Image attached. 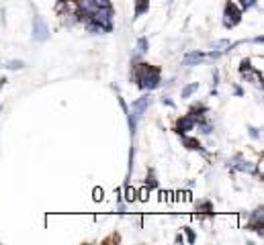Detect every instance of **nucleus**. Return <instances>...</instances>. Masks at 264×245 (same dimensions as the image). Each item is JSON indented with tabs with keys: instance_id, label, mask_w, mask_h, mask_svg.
Returning <instances> with one entry per match:
<instances>
[{
	"instance_id": "obj_19",
	"label": "nucleus",
	"mask_w": 264,
	"mask_h": 245,
	"mask_svg": "<svg viewBox=\"0 0 264 245\" xmlns=\"http://www.w3.org/2000/svg\"><path fill=\"white\" fill-rule=\"evenodd\" d=\"M185 233H187V239H189V241L192 243V241H194V233H192L191 229H185Z\"/></svg>"
},
{
	"instance_id": "obj_10",
	"label": "nucleus",
	"mask_w": 264,
	"mask_h": 245,
	"mask_svg": "<svg viewBox=\"0 0 264 245\" xmlns=\"http://www.w3.org/2000/svg\"><path fill=\"white\" fill-rule=\"evenodd\" d=\"M150 10V0H137L135 2V17H142Z\"/></svg>"
},
{
	"instance_id": "obj_13",
	"label": "nucleus",
	"mask_w": 264,
	"mask_h": 245,
	"mask_svg": "<svg viewBox=\"0 0 264 245\" xmlns=\"http://www.w3.org/2000/svg\"><path fill=\"white\" fill-rule=\"evenodd\" d=\"M234 2L240 6V10H248L252 6H256V0H234Z\"/></svg>"
},
{
	"instance_id": "obj_1",
	"label": "nucleus",
	"mask_w": 264,
	"mask_h": 245,
	"mask_svg": "<svg viewBox=\"0 0 264 245\" xmlns=\"http://www.w3.org/2000/svg\"><path fill=\"white\" fill-rule=\"evenodd\" d=\"M133 80L137 82L140 88L154 90V88L160 86V69L154 67V66H147V64H140V66H135Z\"/></svg>"
},
{
	"instance_id": "obj_6",
	"label": "nucleus",
	"mask_w": 264,
	"mask_h": 245,
	"mask_svg": "<svg viewBox=\"0 0 264 245\" xmlns=\"http://www.w3.org/2000/svg\"><path fill=\"white\" fill-rule=\"evenodd\" d=\"M240 74H242L244 80L252 82V84H260L262 82V74L254 72V66H250V62H244L242 66H240Z\"/></svg>"
},
{
	"instance_id": "obj_12",
	"label": "nucleus",
	"mask_w": 264,
	"mask_h": 245,
	"mask_svg": "<svg viewBox=\"0 0 264 245\" xmlns=\"http://www.w3.org/2000/svg\"><path fill=\"white\" fill-rule=\"evenodd\" d=\"M227 47H232V41H227V39L215 41V43L211 45V49H213V51H217V53H223V51H227Z\"/></svg>"
},
{
	"instance_id": "obj_20",
	"label": "nucleus",
	"mask_w": 264,
	"mask_h": 245,
	"mask_svg": "<svg viewBox=\"0 0 264 245\" xmlns=\"http://www.w3.org/2000/svg\"><path fill=\"white\" fill-rule=\"evenodd\" d=\"M250 137H260V133H258V129H250Z\"/></svg>"
},
{
	"instance_id": "obj_7",
	"label": "nucleus",
	"mask_w": 264,
	"mask_h": 245,
	"mask_svg": "<svg viewBox=\"0 0 264 245\" xmlns=\"http://www.w3.org/2000/svg\"><path fill=\"white\" fill-rule=\"evenodd\" d=\"M194 127H197V121L192 119L191 114H187V116H180V119L176 121V125H174V129L180 133V135H187V133H191Z\"/></svg>"
},
{
	"instance_id": "obj_18",
	"label": "nucleus",
	"mask_w": 264,
	"mask_h": 245,
	"mask_svg": "<svg viewBox=\"0 0 264 245\" xmlns=\"http://www.w3.org/2000/svg\"><path fill=\"white\" fill-rule=\"evenodd\" d=\"M95 6H111V0H95Z\"/></svg>"
},
{
	"instance_id": "obj_15",
	"label": "nucleus",
	"mask_w": 264,
	"mask_h": 245,
	"mask_svg": "<svg viewBox=\"0 0 264 245\" xmlns=\"http://www.w3.org/2000/svg\"><path fill=\"white\" fill-rule=\"evenodd\" d=\"M137 53H140V55L147 53V39L145 37H142L140 41H137Z\"/></svg>"
},
{
	"instance_id": "obj_14",
	"label": "nucleus",
	"mask_w": 264,
	"mask_h": 245,
	"mask_svg": "<svg viewBox=\"0 0 264 245\" xmlns=\"http://www.w3.org/2000/svg\"><path fill=\"white\" fill-rule=\"evenodd\" d=\"M6 67L8 69H23V67H25V62H21V60H8L6 62Z\"/></svg>"
},
{
	"instance_id": "obj_2",
	"label": "nucleus",
	"mask_w": 264,
	"mask_h": 245,
	"mask_svg": "<svg viewBox=\"0 0 264 245\" xmlns=\"http://www.w3.org/2000/svg\"><path fill=\"white\" fill-rule=\"evenodd\" d=\"M240 21H242V10H240V6L234 2V0H229L227 6H225V10H223V17H221L223 27L234 29V27H238Z\"/></svg>"
},
{
	"instance_id": "obj_11",
	"label": "nucleus",
	"mask_w": 264,
	"mask_h": 245,
	"mask_svg": "<svg viewBox=\"0 0 264 245\" xmlns=\"http://www.w3.org/2000/svg\"><path fill=\"white\" fill-rule=\"evenodd\" d=\"M197 90H199V84H197V82H192V84H189V86L182 88V92H180V98L189 100V98H191V96H192Z\"/></svg>"
},
{
	"instance_id": "obj_5",
	"label": "nucleus",
	"mask_w": 264,
	"mask_h": 245,
	"mask_svg": "<svg viewBox=\"0 0 264 245\" xmlns=\"http://www.w3.org/2000/svg\"><path fill=\"white\" fill-rule=\"evenodd\" d=\"M33 39L35 41H48L49 39V27L41 17L33 19Z\"/></svg>"
},
{
	"instance_id": "obj_3",
	"label": "nucleus",
	"mask_w": 264,
	"mask_h": 245,
	"mask_svg": "<svg viewBox=\"0 0 264 245\" xmlns=\"http://www.w3.org/2000/svg\"><path fill=\"white\" fill-rule=\"evenodd\" d=\"M90 19H93L95 22H98V25L105 29V31H111L113 29V8L111 6H98L93 10V15H90Z\"/></svg>"
},
{
	"instance_id": "obj_8",
	"label": "nucleus",
	"mask_w": 264,
	"mask_h": 245,
	"mask_svg": "<svg viewBox=\"0 0 264 245\" xmlns=\"http://www.w3.org/2000/svg\"><path fill=\"white\" fill-rule=\"evenodd\" d=\"M234 168L238 172H246V174H254L256 172V163L254 161H248L244 157H236L234 159Z\"/></svg>"
},
{
	"instance_id": "obj_4",
	"label": "nucleus",
	"mask_w": 264,
	"mask_h": 245,
	"mask_svg": "<svg viewBox=\"0 0 264 245\" xmlns=\"http://www.w3.org/2000/svg\"><path fill=\"white\" fill-rule=\"evenodd\" d=\"M152 104V96L150 94H145V96H142L140 100H135L133 104H131V112H129V123H131V131L135 133V119L137 116H142L145 111H147V107Z\"/></svg>"
},
{
	"instance_id": "obj_9",
	"label": "nucleus",
	"mask_w": 264,
	"mask_h": 245,
	"mask_svg": "<svg viewBox=\"0 0 264 245\" xmlns=\"http://www.w3.org/2000/svg\"><path fill=\"white\" fill-rule=\"evenodd\" d=\"M250 225H252V229H256L258 233H262V225H264V211H262V208H258V211L252 215Z\"/></svg>"
},
{
	"instance_id": "obj_17",
	"label": "nucleus",
	"mask_w": 264,
	"mask_h": 245,
	"mask_svg": "<svg viewBox=\"0 0 264 245\" xmlns=\"http://www.w3.org/2000/svg\"><path fill=\"white\" fill-rule=\"evenodd\" d=\"M125 194H127V196H125L127 200H135V198H137V190L135 188H127V192H125Z\"/></svg>"
},
{
	"instance_id": "obj_16",
	"label": "nucleus",
	"mask_w": 264,
	"mask_h": 245,
	"mask_svg": "<svg viewBox=\"0 0 264 245\" xmlns=\"http://www.w3.org/2000/svg\"><path fill=\"white\" fill-rule=\"evenodd\" d=\"M185 145H189L191 149H199V141H194V139H189V137H185Z\"/></svg>"
}]
</instances>
